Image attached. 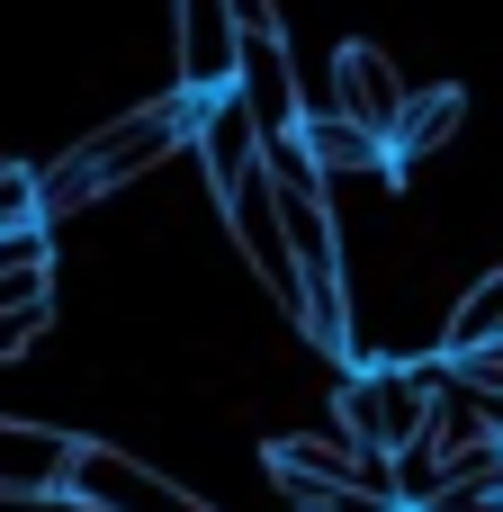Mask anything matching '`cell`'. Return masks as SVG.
Instances as JSON below:
<instances>
[{"mask_svg":"<svg viewBox=\"0 0 503 512\" xmlns=\"http://www.w3.org/2000/svg\"><path fill=\"white\" fill-rule=\"evenodd\" d=\"M198 90H171V99H153V108H135V117H117V126H99V135H81L54 171H36L45 180V216H72V207H90V198H108V189H126V180H144L153 162H171L180 144H198Z\"/></svg>","mask_w":503,"mask_h":512,"instance_id":"6da1fadb","label":"cell"},{"mask_svg":"<svg viewBox=\"0 0 503 512\" xmlns=\"http://www.w3.org/2000/svg\"><path fill=\"white\" fill-rule=\"evenodd\" d=\"M432 387H441V369L378 360V369H360V378L342 387V432H351L360 450L396 459L405 441H423V423H432Z\"/></svg>","mask_w":503,"mask_h":512,"instance_id":"7a4b0ae2","label":"cell"},{"mask_svg":"<svg viewBox=\"0 0 503 512\" xmlns=\"http://www.w3.org/2000/svg\"><path fill=\"white\" fill-rule=\"evenodd\" d=\"M216 216H225V234L243 243V261L261 270V288L297 315L306 306V261H297V234H288V216H279V189H270V162H252L225 198H216Z\"/></svg>","mask_w":503,"mask_h":512,"instance_id":"3957f363","label":"cell"},{"mask_svg":"<svg viewBox=\"0 0 503 512\" xmlns=\"http://www.w3.org/2000/svg\"><path fill=\"white\" fill-rule=\"evenodd\" d=\"M63 495H81V504H99V512H216V504H198L189 486L153 477L144 459L108 450V441H81V450H72V477H63Z\"/></svg>","mask_w":503,"mask_h":512,"instance_id":"277c9868","label":"cell"},{"mask_svg":"<svg viewBox=\"0 0 503 512\" xmlns=\"http://www.w3.org/2000/svg\"><path fill=\"white\" fill-rule=\"evenodd\" d=\"M234 63H243L234 0H180V90L216 99V90H234Z\"/></svg>","mask_w":503,"mask_h":512,"instance_id":"5b68a950","label":"cell"},{"mask_svg":"<svg viewBox=\"0 0 503 512\" xmlns=\"http://www.w3.org/2000/svg\"><path fill=\"white\" fill-rule=\"evenodd\" d=\"M333 108H342V117H360V126H378V135L396 144V126H405L414 90H405V72H396L378 45H342V54H333Z\"/></svg>","mask_w":503,"mask_h":512,"instance_id":"8992f818","label":"cell"},{"mask_svg":"<svg viewBox=\"0 0 503 512\" xmlns=\"http://www.w3.org/2000/svg\"><path fill=\"white\" fill-rule=\"evenodd\" d=\"M261 144H270V135H261V117H252L243 90H216V99L198 108V162H207V189H216V198L261 162Z\"/></svg>","mask_w":503,"mask_h":512,"instance_id":"52a82bcc","label":"cell"},{"mask_svg":"<svg viewBox=\"0 0 503 512\" xmlns=\"http://www.w3.org/2000/svg\"><path fill=\"white\" fill-rule=\"evenodd\" d=\"M234 90L252 99L261 135H279V126H306V108H297V72H288V45H279V27L243 36V63H234Z\"/></svg>","mask_w":503,"mask_h":512,"instance_id":"ba28073f","label":"cell"},{"mask_svg":"<svg viewBox=\"0 0 503 512\" xmlns=\"http://www.w3.org/2000/svg\"><path fill=\"white\" fill-rule=\"evenodd\" d=\"M72 432H45V423H0V495H63L72 477Z\"/></svg>","mask_w":503,"mask_h":512,"instance_id":"9c48e42d","label":"cell"},{"mask_svg":"<svg viewBox=\"0 0 503 512\" xmlns=\"http://www.w3.org/2000/svg\"><path fill=\"white\" fill-rule=\"evenodd\" d=\"M306 144H315V162H324V180L342 189L351 171H369V180H387V162H396V144L378 135V126H360V117H342V108H324V117H306Z\"/></svg>","mask_w":503,"mask_h":512,"instance_id":"30bf717a","label":"cell"},{"mask_svg":"<svg viewBox=\"0 0 503 512\" xmlns=\"http://www.w3.org/2000/svg\"><path fill=\"white\" fill-rule=\"evenodd\" d=\"M441 342H450V351H486V342H503V270H486V279L459 297V315H450Z\"/></svg>","mask_w":503,"mask_h":512,"instance_id":"8fae6325","label":"cell"},{"mask_svg":"<svg viewBox=\"0 0 503 512\" xmlns=\"http://www.w3.org/2000/svg\"><path fill=\"white\" fill-rule=\"evenodd\" d=\"M459 117H468V99H459V90L414 99V108H405V126H396V153H405V162H414V153H441V144L459 135Z\"/></svg>","mask_w":503,"mask_h":512,"instance_id":"7c38bea8","label":"cell"},{"mask_svg":"<svg viewBox=\"0 0 503 512\" xmlns=\"http://www.w3.org/2000/svg\"><path fill=\"white\" fill-rule=\"evenodd\" d=\"M36 225H45V180L0 162V234H36Z\"/></svg>","mask_w":503,"mask_h":512,"instance_id":"4fadbf2b","label":"cell"},{"mask_svg":"<svg viewBox=\"0 0 503 512\" xmlns=\"http://www.w3.org/2000/svg\"><path fill=\"white\" fill-rule=\"evenodd\" d=\"M36 333H45V306H0V360H18Z\"/></svg>","mask_w":503,"mask_h":512,"instance_id":"5bb4252c","label":"cell"},{"mask_svg":"<svg viewBox=\"0 0 503 512\" xmlns=\"http://www.w3.org/2000/svg\"><path fill=\"white\" fill-rule=\"evenodd\" d=\"M234 18H243V36H261V27H279V0H234Z\"/></svg>","mask_w":503,"mask_h":512,"instance_id":"9a60e30c","label":"cell"}]
</instances>
